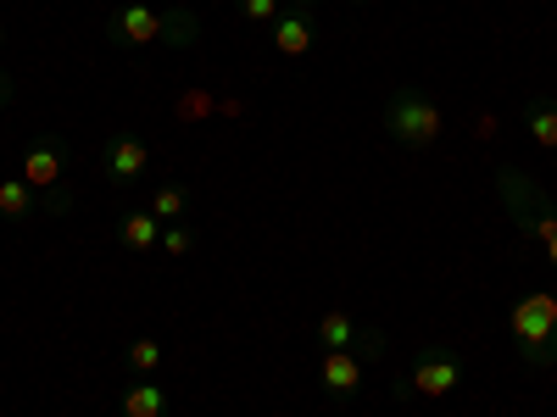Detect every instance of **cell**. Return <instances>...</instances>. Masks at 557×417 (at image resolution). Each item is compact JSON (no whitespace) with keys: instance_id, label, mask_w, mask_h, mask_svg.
I'll return each instance as SVG.
<instances>
[{"instance_id":"6da1fadb","label":"cell","mask_w":557,"mask_h":417,"mask_svg":"<svg viewBox=\"0 0 557 417\" xmlns=\"http://www.w3.org/2000/svg\"><path fill=\"white\" fill-rule=\"evenodd\" d=\"M385 128H391L396 146L430 151V146H441V134H446V112L430 96H418V89H396L391 106H385Z\"/></svg>"},{"instance_id":"7a4b0ae2","label":"cell","mask_w":557,"mask_h":417,"mask_svg":"<svg viewBox=\"0 0 557 417\" xmlns=\"http://www.w3.org/2000/svg\"><path fill=\"white\" fill-rule=\"evenodd\" d=\"M507 329H513V340L524 345V362L552 367V362H557V295L535 290V295L513 301V312H507Z\"/></svg>"},{"instance_id":"3957f363","label":"cell","mask_w":557,"mask_h":417,"mask_svg":"<svg viewBox=\"0 0 557 417\" xmlns=\"http://www.w3.org/2000/svg\"><path fill=\"white\" fill-rule=\"evenodd\" d=\"M457 384H462V362L446 356V351H424V356L412 362V374H407V390L424 395V401H441V395H451Z\"/></svg>"},{"instance_id":"277c9868","label":"cell","mask_w":557,"mask_h":417,"mask_svg":"<svg viewBox=\"0 0 557 417\" xmlns=\"http://www.w3.org/2000/svg\"><path fill=\"white\" fill-rule=\"evenodd\" d=\"M318 340H323V351H362L368 362L380 356V340L362 334V323H357L346 306H330V312L318 317Z\"/></svg>"},{"instance_id":"5b68a950","label":"cell","mask_w":557,"mask_h":417,"mask_svg":"<svg viewBox=\"0 0 557 417\" xmlns=\"http://www.w3.org/2000/svg\"><path fill=\"white\" fill-rule=\"evenodd\" d=\"M318 379H323V390H330V395H357L362 379H368V356L362 351H323Z\"/></svg>"},{"instance_id":"8992f818","label":"cell","mask_w":557,"mask_h":417,"mask_svg":"<svg viewBox=\"0 0 557 417\" xmlns=\"http://www.w3.org/2000/svg\"><path fill=\"white\" fill-rule=\"evenodd\" d=\"M112 34L123 45H162L168 39V17L151 12V7H139V0H128V7H117V17H112Z\"/></svg>"},{"instance_id":"52a82bcc","label":"cell","mask_w":557,"mask_h":417,"mask_svg":"<svg viewBox=\"0 0 557 417\" xmlns=\"http://www.w3.org/2000/svg\"><path fill=\"white\" fill-rule=\"evenodd\" d=\"M62 173H67V151L57 146V139H39V146L23 156V184H28V190H57V184H62Z\"/></svg>"},{"instance_id":"ba28073f","label":"cell","mask_w":557,"mask_h":417,"mask_svg":"<svg viewBox=\"0 0 557 417\" xmlns=\"http://www.w3.org/2000/svg\"><path fill=\"white\" fill-rule=\"evenodd\" d=\"M151 167V146L139 134H117L112 139V151H107V173H112V184H134L139 173Z\"/></svg>"},{"instance_id":"9c48e42d","label":"cell","mask_w":557,"mask_h":417,"mask_svg":"<svg viewBox=\"0 0 557 417\" xmlns=\"http://www.w3.org/2000/svg\"><path fill=\"white\" fill-rule=\"evenodd\" d=\"M268 34H273V51L290 56V62L312 51V17H307V12H278V23H273Z\"/></svg>"},{"instance_id":"30bf717a","label":"cell","mask_w":557,"mask_h":417,"mask_svg":"<svg viewBox=\"0 0 557 417\" xmlns=\"http://www.w3.org/2000/svg\"><path fill=\"white\" fill-rule=\"evenodd\" d=\"M123 417H168V390L157 379H134L123 390Z\"/></svg>"},{"instance_id":"8fae6325","label":"cell","mask_w":557,"mask_h":417,"mask_svg":"<svg viewBox=\"0 0 557 417\" xmlns=\"http://www.w3.org/2000/svg\"><path fill=\"white\" fill-rule=\"evenodd\" d=\"M162 228H168V223H162L157 212H128L123 228H117V240H123L128 251H157V245H162Z\"/></svg>"},{"instance_id":"7c38bea8","label":"cell","mask_w":557,"mask_h":417,"mask_svg":"<svg viewBox=\"0 0 557 417\" xmlns=\"http://www.w3.org/2000/svg\"><path fill=\"white\" fill-rule=\"evenodd\" d=\"M146 212H157L162 223H178L184 212H190V190H184V184H162V190L151 195V206Z\"/></svg>"},{"instance_id":"4fadbf2b","label":"cell","mask_w":557,"mask_h":417,"mask_svg":"<svg viewBox=\"0 0 557 417\" xmlns=\"http://www.w3.org/2000/svg\"><path fill=\"white\" fill-rule=\"evenodd\" d=\"M0 212L7 217H28L34 212V190L23 178H0Z\"/></svg>"},{"instance_id":"5bb4252c","label":"cell","mask_w":557,"mask_h":417,"mask_svg":"<svg viewBox=\"0 0 557 417\" xmlns=\"http://www.w3.org/2000/svg\"><path fill=\"white\" fill-rule=\"evenodd\" d=\"M530 139L541 151H557V106H530Z\"/></svg>"},{"instance_id":"9a60e30c","label":"cell","mask_w":557,"mask_h":417,"mask_svg":"<svg viewBox=\"0 0 557 417\" xmlns=\"http://www.w3.org/2000/svg\"><path fill=\"white\" fill-rule=\"evenodd\" d=\"M128 367H134L139 379H151L157 367H162V345H157V340H134V345H128Z\"/></svg>"},{"instance_id":"2e32d148","label":"cell","mask_w":557,"mask_h":417,"mask_svg":"<svg viewBox=\"0 0 557 417\" xmlns=\"http://www.w3.org/2000/svg\"><path fill=\"white\" fill-rule=\"evenodd\" d=\"M240 17L257 23V28H273L278 23V0H240Z\"/></svg>"},{"instance_id":"e0dca14e","label":"cell","mask_w":557,"mask_h":417,"mask_svg":"<svg viewBox=\"0 0 557 417\" xmlns=\"http://www.w3.org/2000/svg\"><path fill=\"white\" fill-rule=\"evenodd\" d=\"M190 245H196L190 228H178V223H168V228H162V251H168V256H184Z\"/></svg>"},{"instance_id":"ac0fdd59","label":"cell","mask_w":557,"mask_h":417,"mask_svg":"<svg viewBox=\"0 0 557 417\" xmlns=\"http://www.w3.org/2000/svg\"><path fill=\"white\" fill-rule=\"evenodd\" d=\"M546 262H552V267H557V235H552V240H546Z\"/></svg>"},{"instance_id":"d6986e66","label":"cell","mask_w":557,"mask_h":417,"mask_svg":"<svg viewBox=\"0 0 557 417\" xmlns=\"http://www.w3.org/2000/svg\"><path fill=\"white\" fill-rule=\"evenodd\" d=\"M0 96H7V73H0Z\"/></svg>"},{"instance_id":"ffe728a7","label":"cell","mask_w":557,"mask_h":417,"mask_svg":"<svg viewBox=\"0 0 557 417\" xmlns=\"http://www.w3.org/2000/svg\"><path fill=\"white\" fill-rule=\"evenodd\" d=\"M296 7H318V0H296Z\"/></svg>"}]
</instances>
